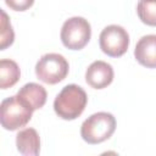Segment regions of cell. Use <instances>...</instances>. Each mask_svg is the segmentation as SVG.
Masks as SVG:
<instances>
[{
  "mask_svg": "<svg viewBox=\"0 0 156 156\" xmlns=\"http://www.w3.org/2000/svg\"><path fill=\"white\" fill-rule=\"evenodd\" d=\"M88 102L85 90L77 84H68L62 88L54 101V110L62 119L72 121L79 117Z\"/></svg>",
  "mask_w": 156,
  "mask_h": 156,
  "instance_id": "6da1fadb",
  "label": "cell"
},
{
  "mask_svg": "<svg viewBox=\"0 0 156 156\" xmlns=\"http://www.w3.org/2000/svg\"><path fill=\"white\" fill-rule=\"evenodd\" d=\"M116 129V118L108 112H96L88 117L80 127V135L88 144H100L107 140Z\"/></svg>",
  "mask_w": 156,
  "mask_h": 156,
  "instance_id": "7a4b0ae2",
  "label": "cell"
},
{
  "mask_svg": "<svg viewBox=\"0 0 156 156\" xmlns=\"http://www.w3.org/2000/svg\"><path fill=\"white\" fill-rule=\"evenodd\" d=\"M0 121L6 130H17L24 127L32 118L33 110L17 95L6 98L0 105Z\"/></svg>",
  "mask_w": 156,
  "mask_h": 156,
  "instance_id": "3957f363",
  "label": "cell"
},
{
  "mask_svg": "<svg viewBox=\"0 0 156 156\" xmlns=\"http://www.w3.org/2000/svg\"><path fill=\"white\" fill-rule=\"evenodd\" d=\"M67 60L56 52L43 55L35 65V74L38 79L46 84H56L66 78L68 74Z\"/></svg>",
  "mask_w": 156,
  "mask_h": 156,
  "instance_id": "277c9868",
  "label": "cell"
},
{
  "mask_svg": "<svg viewBox=\"0 0 156 156\" xmlns=\"http://www.w3.org/2000/svg\"><path fill=\"white\" fill-rule=\"evenodd\" d=\"M60 37L66 48L71 50H80L89 43L91 28L85 18L78 16L71 17L62 24Z\"/></svg>",
  "mask_w": 156,
  "mask_h": 156,
  "instance_id": "5b68a950",
  "label": "cell"
},
{
  "mask_svg": "<svg viewBox=\"0 0 156 156\" xmlns=\"http://www.w3.org/2000/svg\"><path fill=\"white\" fill-rule=\"evenodd\" d=\"M100 49L111 57H119L126 54L129 46V35L127 30L117 24L107 26L99 37Z\"/></svg>",
  "mask_w": 156,
  "mask_h": 156,
  "instance_id": "8992f818",
  "label": "cell"
},
{
  "mask_svg": "<svg viewBox=\"0 0 156 156\" xmlns=\"http://www.w3.org/2000/svg\"><path fill=\"white\" fill-rule=\"evenodd\" d=\"M85 80L94 89H104L113 80V68L105 61H94L87 68Z\"/></svg>",
  "mask_w": 156,
  "mask_h": 156,
  "instance_id": "52a82bcc",
  "label": "cell"
},
{
  "mask_svg": "<svg viewBox=\"0 0 156 156\" xmlns=\"http://www.w3.org/2000/svg\"><path fill=\"white\" fill-rule=\"evenodd\" d=\"M136 61L146 68H156V34L144 35L134 49Z\"/></svg>",
  "mask_w": 156,
  "mask_h": 156,
  "instance_id": "ba28073f",
  "label": "cell"
},
{
  "mask_svg": "<svg viewBox=\"0 0 156 156\" xmlns=\"http://www.w3.org/2000/svg\"><path fill=\"white\" fill-rule=\"evenodd\" d=\"M16 146L20 154L26 156L39 155L40 151V138L34 128H24L16 135Z\"/></svg>",
  "mask_w": 156,
  "mask_h": 156,
  "instance_id": "9c48e42d",
  "label": "cell"
},
{
  "mask_svg": "<svg viewBox=\"0 0 156 156\" xmlns=\"http://www.w3.org/2000/svg\"><path fill=\"white\" fill-rule=\"evenodd\" d=\"M17 96L24 101L33 111L41 108L46 102V90L43 85L37 83L24 84L17 93Z\"/></svg>",
  "mask_w": 156,
  "mask_h": 156,
  "instance_id": "30bf717a",
  "label": "cell"
},
{
  "mask_svg": "<svg viewBox=\"0 0 156 156\" xmlns=\"http://www.w3.org/2000/svg\"><path fill=\"white\" fill-rule=\"evenodd\" d=\"M21 76L18 65L9 58H2L0 61V88L7 89L13 87Z\"/></svg>",
  "mask_w": 156,
  "mask_h": 156,
  "instance_id": "8fae6325",
  "label": "cell"
},
{
  "mask_svg": "<svg viewBox=\"0 0 156 156\" xmlns=\"http://www.w3.org/2000/svg\"><path fill=\"white\" fill-rule=\"evenodd\" d=\"M136 13L143 23L156 27V0H139Z\"/></svg>",
  "mask_w": 156,
  "mask_h": 156,
  "instance_id": "7c38bea8",
  "label": "cell"
},
{
  "mask_svg": "<svg viewBox=\"0 0 156 156\" xmlns=\"http://www.w3.org/2000/svg\"><path fill=\"white\" fill-rule=\"evenodd\" d=\"M15 33L11 27L10 20L4 10H1V33H0V50H5L13 43Z\"/></svg>",
  "mask_w": 156,
  "mask_h": 156,
  "instance_id": "4fadbf2b",
  "label": "cell"
},
{
  "mask_svg": "<svg viewBox=\"0 0 156 156\" xmlns=\"http://www.w3.org/2000/svg\"><path fill=\"white\" fill-rule=\"evenodd\" d=\"M5 4L15 11H26L34 4V0H5Z\"/></svg>",
  "mask_w": 156,
  "mask_h": 156,
  "instance_id": "5bb4252c",
  "label": "cell"
}]
</instances>
